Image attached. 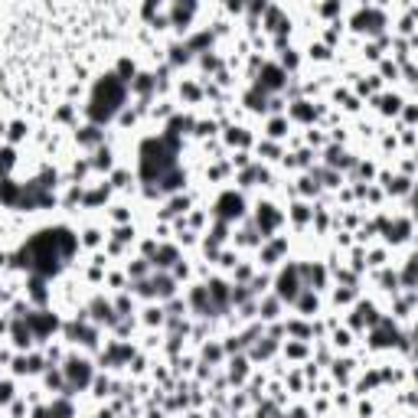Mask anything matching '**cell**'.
<instances>
[{"instance_id": "6da1fadb", "label": "cell", "mask_w": 418, "mask_h": 418, "mask_svg": "<svg viewBox=\"0 0 418 418\" xmlns=\"http://www.w3.org/2000/svg\"><path fill=\"white\" fill-rule=\"evenodd\" d=\"M72 248H75L72 232H66V229H49V232H39L13 262H17V268H33L36 275H56L62 258L72 255Z\"/></svg>"}, {"instance_id": "7a4b0ae2", "label": "cell", "mask_w": 418, "mask_h": 418, "mask_svg": "<svg viewBox=\"0 0 418 418\" xmlns=\"http://www.w3.org/2000/svg\"><path fill=\"white\" fill-rule=\"evenodd\" d=\"M121 104H124V79L108 75V79L98 82V88H95L92 104H88V118H92L95 124H98V121H108V118L115 115Z\"/></svg>"}, {"instance_id": "3957f363", "label": "cell", "mask_w": 418, "mask_h": 418, "mask_svg": "<svg viewBox=\"0 0 418 418\" xmlns=\"http://www.w3.org/2000/svg\"><path fill=\"white\" fill-rule=\"evenodd\" d=\"M245 203H242V196H235V193H222L219 199H216V216H219L222 222L226 219H239Z\"/></svg>"}, {"instance_id": "277c9868", "label": "cell", "mask_w": 418, "mask_h": 418, "mask_svg": "<svg viewBox=\"0 0 418 418\" xmlns=\"http://www.w3.org/2000/svg\"><path fill=\"white\" fill-rule=\"evenodd\" d=\"M193 13H196V0H177V4H173V17H170L173 26H177V30H186Z\"/></svg>"}, {"instance_id": "5b68a950", "label": "cell", "mask_w": 418, "mask_h": 418, "mask_svg": "<svg viewBox=\"0 0 418 418\" xmlns=\"http://www.w3.org/2000/svg\"><path fill=\"white\" fill-rule=\"evenodd\" d=\"M284 82H288V75H284L281 66H265L262 69V82L258 88H265V92H275V88H281Z\"/></svg>"}, {"instance_id": "8992f818", "label": "cell", "mask_w": 418, "mask_h": 418, "mask_svg": "<svg viewBox=\"0 0 418 418\" xmlns=\"http://www.w3.org/2000/svg\"><path fill=\"white\" fill-rule=\"evenodd\" d=\"M66 376H69V382H72V386H85V382L92 379V369H88V363H82V359H69Z\"/></svg>"}, {"instance_id": "52a82bcc", "label": "cell", "mask_w": 418, "mask_h": 418, "mask_svg": "<svg viewBox=\"0 0 418 418\" xmlns=\"http://www.w3.org/2000/svg\"><path fill=\"white\" fill-rule=\"evenodd\" d=\"M278 294H281V297H294L297 294V268H294V265L278 278Z\"/></svg>"}, {"instance_id": "ba28073f", "label": "cell", "mask_w": 418, "mask_h": 418, "mask_svg": "<svg viewBox=\"0 0 418 418\" xmlns=\"http://www.w3.org/2000/svg\"><path fill=\"white\" fill-rule=\"evenodd\" d=\"M26 324L33 327V333H36V337H46L49 330H56V317H53V314H43V317H36V314H26Z\"/></svg>"}, {"instance_id": "9c48e42d", "label": "cell", "mask_w": 418, "mask_h": 418, "mask_svg": "<svg viewBox=\"0 0 418 418\" xmlns=\"http://www.w3.org/2000/svg\"><path fill=\"white\" fill-rule=\"evenodd\" d=\"M258 226H262V235H265V232H271V229L278 226V213H275V206H258Z\"/></svg>"}, {"instance_id": "30bf717a", "label": "cell", "mask_w": 418, "mask_h": 418, "mask_svg": "<svg viewBox=\"0 0 418 418\" xmlns=\"http://www.w3.org/2000/svg\"><path fill=\"white\" fill-rule=\"evenodd\" d=\"M173 262H177V248H173V245L160 248L157 258H154V265H160V268H167V265H173Z\"/></svg>"}, {"instance_id": "8fae6325", "label": "cell", "mask_w": 418, "mask_h": 418, "mask_svg": "<svg viewBox=\"0 0 418 418\" xmlns=\"http://www.w3.org/2000/svg\"><path fill=\"white\" fill-rule=\"evenodd\" d=\"M17 186L10 183V180H4V183H0V199H4V203H17Z\"/></svg>"}, {"instance_id": "7c38bea8", "label": "cell", "mask_w": 418, "mask_h": 418, "mask_svg": "<svg viewBox=\"0 0 418 418\" xmlns=\"http://www.w3.org/2000/svg\"><path fill=\"white\" fill-rule=\"evenodd\" d=\"M92 167H98V170H108V167H111V150H108V147H101L98 154H95Z\"/></svg>"}, {"instance_id": "4fadbf2b", "label": "cell", "mask_w": 418, "mask_h": 418, "mask_svg": "<svg viewBox=\"0 0 418 418\" xmlns=\"http://www.w3.org/2000/svg\"><path fill=\"white\" fill-rule=\"evenodd\" d=\"M79 141H82V144H98V141H101V131L92 124V128H85V131L79 134Z\"/></svg>"}, {"instance_id": "5bb4252c", "label": "cell", "mask_w": 418, "mask_h": 418, "mask_svg": "<svg viewBox=\"0 0 418 418\" xmlns=\"http://www.w3.org/2000/svg\"><path fill=\"white\" fill-rule=\"evenodd\" d=\"M186 209H190V199H173L170 206H167V216H177V213H186Z\"/></svg>"}, {"instance_id": "9a60e30c", "label": "cell", "mask_w": 418, "mask_h": 418, "mask_svg": "<svg viewBox=\"0 0 418 418\" xmlns=\"http://www.w3.org/2000/svg\"><path fill=\"white\" fill-rule=\"evenodd\" d=\"M229 144H242V147H245V144H248V134L242 128H232V131H229Z\"/></svg>"}, {"instance_id": "2e32d148", "label": "cell", "mask_w": 418, "mask_h": 418, "mask_svg": "<svg viewBox=\"0 0 418 418\" xmlns=\"http://www.w3.org/2000/svg\"><path fill=\"white\" fill-rule=\"evenodd\" d=\"M284 128H288V124H284L281 118H275V121L268 124V134H271V137H281V134H284Z\"/></svg>"}, {"instance_id": "e0dca14e", "label": "cell", "mask_w": 418, "mask_h": 418, "mask_svg": "<svg viewBox=\"0 0 418 418\" xmlns=\"http://www.w3.org/2000/svg\"><path fill=\"white\" fill-rule=\"evenodd\" d=\"M10 164H13V150H4V154H0V177L10 170Z\"/></svg>"}, {"instance_id": "ac0fdd59", "label": "cell", "mask_w": 418, "mask_h": 418, "mask_svg": "<svg viewBox=\"0 0 418 418\" xmlns=\"http://www.w3.org/2000/svg\"><path fill=\"white\" fill-rule=\"evenodd\" d=\"M108 196V186H101V190H95V193H88L85 196V203H101V199Z\"/></svg>"}, {"instance_id": "d6986e66", "label": "cell", "mask_w": 418, "mask_h": 418, "mask_svg": "<svg viewBox=\"0 0 418 418\" xmlns=\"http://www.w3.org/2000/svg\"><path fill=\"white\" fill-rule=\"evenodd\" d=\"M23 134H26V124H20V121H17V124H10V141H20Z\"/></svg>"}, {"instance_id": "ffe728a7", "label": "cell", "mask_w": 418, "mask_h": 418, "mask_svg": "<svg viewBox=\"0 0 418 418\" xmlns=\"http://www.w3.org/2000/svg\"><path fill=\"white\" fill-rule=\"evenodd\" d=\"M294 118H301V121H307V118H310V108H307V101H297V108H294Z\"/></svg>"}, {"instance_id": "44dd1931", "label": "cell", "mask_w": 418, "mask_h": 418, "mask_svg": "<svg viewBox=\"0 0 418 418\" xmlns=\"http://www.w3.org/2000/svg\"><path fill=\"white\" fill-rule=\"evenodd\" d=\"M213 131H216V124H213V121H203V124H196V134H203V137H206V134H213Z\"/></svg>"}, {"instance_id": "7402d4cb", "label": "cell", "mask_w": 418, "mask_h": 418, "mask_svg": "<svg viewBox=\"0 0 418 418\" xmlns=\"http://www.w3.org/2000/svg\"><path fill=\"white\" fill-rule=\"evenodd\" d=\"M301 307L304 310H314V307H317V297H314V294H304L301 297Z\"/></svg>"}, {"instance_id": "603a6c76", "label": "cell", "mask_w": 418, "mask_h": 418, "mask_svg": "<svg viewBox=\"0 0 418 418\" xmlns=\"http://www.w3.org/2000/svg\"><path fill=\"white\" fill-rule=\"evenodd\" d=\"M242 376H245V363H242V359H239V363H232V379L239 382Z\"/></svg>"}, {"instance_id": "cb8c5ba5", "label": "cell", "mask_w": 418, "mask_h": 418, "mask_svg": "<svg viewBox=\"0 0 418 418\" xmlns=\"http://www.w3.org/2000/svg\"><path fill=\"white\" fill-rule=\"evenodd\" d=\"M160 320H164V310L150 307V310H147V324H160Z\"/></svg>"}, {"instance_id": "d4e9b609", "label": "cell", "mask_w": 418, "mask_h": 418, "mask_svg": "<svg viewBox=\"0 0 418 418\" xmlns=\"http://www.w3.org/2000/svg\"><path fill=\"white\" fill-rule=\"evenodd\" d=\"M275 310H278V301H265V314H262V317H275Z\"/></svg>"}, {"instance_id": "484cf974", "label": "cell", "mask_w": 418, "mask_h": 418, "mask_svg": "<svg viewBox=\"0 0 418 418\" xmlns=\"http://www.w3.org/2000/svg\"><path fill=\"white\" fill-rule=\"evenodd\" d=\"M278 20H281V13H278V10H268V30H275Z\"/></svg>"}, {"instance_id": "4316f807", "label": "cell", "mask_w": 418, "mask_h": 418, "mask_svg": "<svg viewBox=\"0 0 418 418\" xmlns=\"http://www.w3.org/2000/svg\"><path fill=\"white\" fill-rule=\"evenodd\" d=\"M294 219H297V222L307 219V206H294Z\"/></svg>"}, {"instance_id": "83f0119b", "label": "cell", "mask_w": 418, "mask_h": 418, "mask_svg": "<svg viewBox=\"0 0 418 418\" xmlns=\"http://www.w3.org/2000/svg\"><path fill=\"white\" fill-rule=\"evenodd\" d=\"M10 392H13V389H10V382H4V386H0V402H7V399H10Z\"/></svg>"}, {"instance_id": "f1b7e54d", "label": "cell", "mask_w": 418, "mask_h": 418, "mask_svg": "<svg viewBox=\"0 0 418 418\" xmlns=\"http://www.w3.org/2000/svg\"><path fill=\"white\" fill-rule=\"evenodd\" d=\"M95 242H98V232H95V229H88V232H85V245H95Z\"/></svg>"}, {"instance_id": "f546056e", "label": "cell", "mask_w": 418, "mask_h": 418, "mask_svg": "<svg viewBox=\"0 0 418 418\" xmlns=\"http://www.w3.org/2000/svg\"><path fill=\"white\" fill-rule=\"evenodd\" d=\"M115 186H128V173H115Z\"/></svg>"}, {"instance_id": "4dcf8cb0", "label": "cell", "mask_w": 418, "mask_h": 418, "mask_svg": "<svg viewBox=\"0 0 418 418\" xmlns=\"http://www.w3.org/2000/svg\"><path fill=\"white\" fill-rule=\"evenodd\" d=\"M242 7H245L242 0H229V10H242Z\"/></svg>"}, {"instance_id": "1f68e13d", "label": "cell", "mask_w": 418, "mask_h": 418, "mask_svg": "<svg viewBox=\"0 0 418 418\" xmlns=\"http://www.w3.org/2000/svg\"><path fill=\"white\" fill-rule=\"evenodd\" d=\"M4 262H7V255H0V265H4Z\"/></svg>"}]
</instances>
